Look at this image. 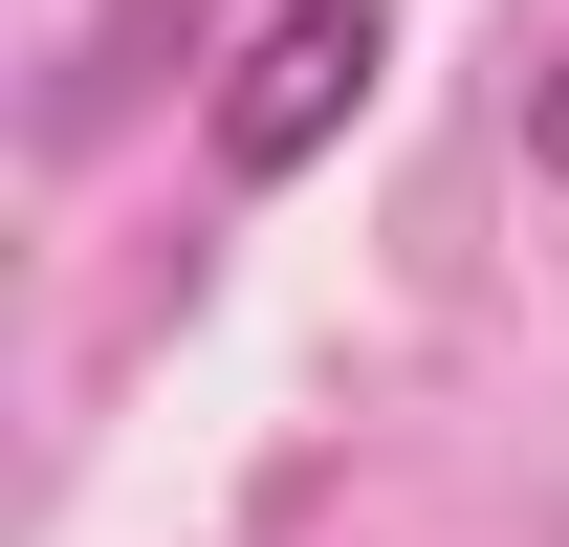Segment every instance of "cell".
<instances>
[{
  "label": "cell",
  "mask_w": 569,
  "mask_h": 547,
  "mask_svg": "<svg viewBox=\"0 0 569 547\" xmlns=\"http://www.w3.org/2000/svg\"><path fill=\"white\" fill-rule=\"evenodd\" d=\"M153 44L198 67V0H110V22H88V67L44 88V132H110V88H153Z\"/></svg>",
  "instance_id": "obj_2"
},
{
  "label": "cell",
  "mask_w": 569,
  "mask_h": 547,
  "mask_svg": "<svg viewBox=\"0 0 569 547\" xmlns=\"http://www.w3.org/2000/svg\"><path fill=\"white\" fill-rule=\"evenodd\" d=\"M526 176H548V198H569V44H548V67H526Z\"/></svg>",
  "instance_id": "obj_3"
},
{
  "label": "cell",
  "mask_w": 569,
  "mask_h": 547,
  "mask_svg": "<svg viewBox=\"0 0 569 547\" xmlns=\"http://www.w3.org/2000/svg\"><path fill=\"white\" fill-rule=\"evenodd\" d=\"M372 67H395V0H263V22L219 44V88H198V153L241 198H284V176L372 110Z\"/></svg>",
  "instance_id": "obj_1"
}]
</instances>
